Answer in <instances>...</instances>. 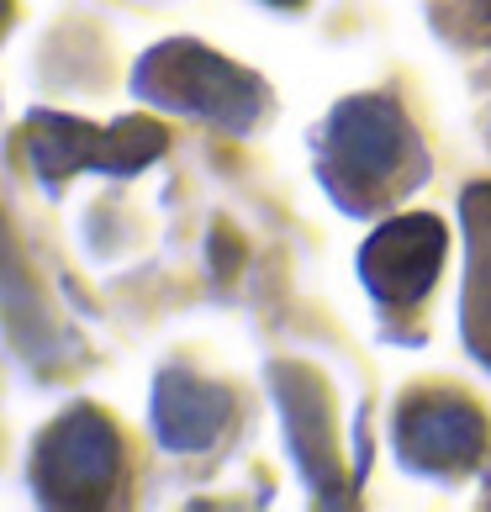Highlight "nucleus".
<instances>
[{"instance_id": "obj_1", "label": "nucleus", "mask_w": 491, "mask_h": 512, "mask_svg": "<svg viewBox=\"0 0 491 512\" xmlns=\"http://www.w3.org/2000/svg\"><path fill=\"white\" fill-rule=\"evenodd\" d=\"M317 180L349 217H370L396 196L418 191L428 175V154L402 101L391 96H349L328 111L312 138Z\"/></svg>"}, {"instance_id": "obj_2", "label": "nucleus", "mask_w": 491, "mask_h": 512, "mask_svg": "<svg viewBox=\"0 0 491 512\" xmlns=\"http://www.w3.org/2000/svg\"><path fill=\"white\" fill-rule=\"evenodd\" d=\"M132 96L143 106H164V111H185L201 117L222 132H254L270 117V85L254 69H243L233 59H222L196 37H169V43L148 48L138 69H132Z\"/></svg>"}, {"instance_id": "obj_3", "label": "nucleus", "mask_w": 491, "mask_h": 512, "mask_svg": "<svg viewBox=\"0 0 491 512\" xmlns=\"http://www.w3.org/2000/svg\"><path fill=\"white\" fill-rule=\"evenodd\" d=\"M122 465V428L96 402H74L37 433L27 481L48 507H101L122 486Z\"/></svg>"}, {"instance_id": "obj_4", "label": "nucleus", "mask_w": 491, "mask_h": 512, "mask_svg": "<svg viewBox=\"0 0 491 512\" xmlns=\"http://www.w3.org/2000/svg\"><path fill=\"white\" fill-rule=\"evenodd\" d=\"M22 148L43 180V191H59L80 169H101V175H138L164 148L169 132L154 117H122L111 127L64 117V111H32L22 127Z\"/></svg>"}, {"instance_id": "obj_5", "label": "nucleus", "mask_w": 491, "mask_h": 512, "mask_svg": "<svg viewBox=\"0 0 491 512\" xmlns=\"http://www.w3.org/2000/svg\"><path fill=\"white\" fill-rule=\"evenodd\" d=\"M391 444L412 476L460 481L486 460V417L460 391H412L391 417Z\"/></svg>"}, {"instance_id": "obj_6", "label": "nucleus", "mask_w": 491, "mask_h": 512, "mask_svg": "<svg viewBox=\"0 0 491 512\" xmlns=\"http://www.w3.org/2000/svg\"><path fill=\"white\" fill-rule=\"evenodd\" d=\"M444 254H449V227L433 212H402V217L381 222L360 243L354 270H360L365 291L381 301L386 312H412L433 286H439Z\"/></svg>"}, {"instance_id": "obj_7", "label": "nucleus", "mask_w": 491, "mask_h": 512, "mask_svg": "<svg viewBox=\"0 0 491 512\" xmlns=\"http://www.w3.org/2000/svg\"><path fill=\"white\" fill-rule=\"evenodd\" d=\"M270 391L280 402V423H286V439L296 449V465L307 476V486L323 502H344V465H338V444H333L328 386L307 365H275Z\"/></svg>"}, {"instance_id": "obj_8", "label": "nucleus", "mask_w": 491, "mask_h": 512, "mask_svg": "<svg viewBox=\"0 0 491 512\" xmlns=\"http://www.w3.org/2000/svg\"><path fill=\"white\" fill-rule=\"evenodd\" d=\"M148 417H154V439L169 454H206L233 428V391L185 365H169L154 375V407H148Z\"/></svg>"}, {"instance_id": "obj_9", "label": "nucleus", "mask_w": 491, "mask_h": 512, "mask_svg": "<svg viewBox=\"0 0 491 512\" xmlns=\"http://www.w3.org/2000/svg\"><path fill=\"white\" fill-rule=\"evenodd\" d=\"M465 217V301H460V333L465 349L491 365V180L465 185L460 196Z\"/></svg>"}, {"instance_id": "obj_10", "label": "nucleus", "mask_w": 491, "mask_h": 512, "mask_svg": "<svg viewBox=\"0 0 491 512\" xmlns=\"http://www.w3.org/2000/svg\"><path fill=\"white\" fill-rule=\"evenodd\" d=\"M0 312H6L11 338H16L27 354H37V344H43V338H53V322H48V312H43V301H37V291H32L22 259H16V249H11L6 222H0Z\"/></svg>"}, {"instance_id": "obj_11", "label": "nucleus", "mask_w": 491, "mask_h": 512, "mask_svg": "<svg viewBox=\"0 0 491 512\" xmlns=\"http://www.w3.org/2000/svg\"><path fill=\"white\" fill-rule=\"evenodd\" d=\"M270 6H280V11H296V6H307V0H270Z\"/></svg>"}, {"instance_id": "obj_12", "label": "nucleus", "mask_w": 491, "mask_h": 512, "mask_svg": "<svg viewBox=\"0 0 491 512\" xmlns=\"http://www.w3.org/2000/svg\"><path fill=\"white\" fill-rule=\"evenodd\" d=\"M11 22V0H0V27H6Z\"/></svg>"}, {"instance_id": "obj_13", "label": "nucleus", "mask_w": 491, "mask_h": 512, "mask_svg": "<svg viewBox=\"0 0 491 512\" xmlns=\"http://www.w3.org/2000/svg\"><path fill=\"white\" fill-rule=\"evenodd\" d=\"M476 16H486V22H491V0H476Z\"/></svg>"}]
</instances>
